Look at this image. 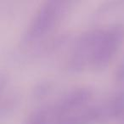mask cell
<instances>
[{
    "label": "cell",
    "instance_id": "obj_1",
    "mask_svg": "<svg viewBox=\"0 0 124 124\" xmlns=\"http://www.w3.org/2000/svg\"><path fill=\"white\" fill-rule=\"evenodd\" d=\"M70 3L61 0L45 1L30 18L20 39L21 48H37L54 35V30L67 16Z\"/></svg>",
    "mask_w": 124,
    "mask_h": 124
},
{
    "label": "cell",
    "instance_id": "obj_2",
    "mask_svg": "<svg viewBox=\"0 0 124 124\" xmlns=\"http://www.w3.org/2000/svg\"><path fill=\"white\" fill-rule=\"evenodd\" d=\"M123 40V24L115 23L104 26L92 69L101 70L106 67L118 52Z\"/></svg>",
    "mask_w": 124,
    "mask_h": 124
},
{
    "label": "cell",
    "instance_id": "obj_3",
    "mask_svg": "<svg viewBox=\"0 0 124 124\" xmlns=\"http://www.w3.org/2000/svg\"><path fill=\"white\" fill-rule=\"evenodd\" d=\"M51 88L52 83L49 81H43L38 83L33 88V97L36 99H42L46 93H48V92L51 90Z\"/></svg>",
    "mask_w": 124,
    "mask_h": 124
}]
</instances>
